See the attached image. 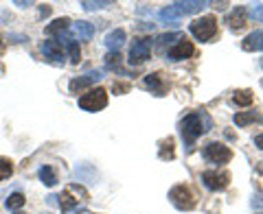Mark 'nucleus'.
Returning <instances> with one entry per match:
<instances>
[{
    "instance_id": "obj_1",
    "label": "nucleus",
    "mask_w": 263,
    "mask_h": 214,
    "mask_svg": "<svg viewBox=\"0 0 263 214\" xmlns=\"http://www.w3.org/2000/svg\"><path fill=\"white\" fill-rule=\"evenodd\" d=\"M211 127H213V122H211V116L206 112L186 114V116L180 120V136H182V142L186 146V151H191L195 140L200 138L202 134L211 131Z\"/></svg>"
},
{
    "instance_id": "obj_2",
    "label": "nucleus",
    "mask_w": 263,
    "mask_h": 214,
    "mask_svg": "<svg viewBox=\"0 0 263 214\" xmlns=\"http://www.w3.org/2000/svg\"><path fill=\"white\" fill-rule=\"evenodd\" d=\"M189 31H191V35L195 39H200V42H209V39L215 37L217 33V20L215 15H204L200 20H193L189 24Z\"/></svg>"
},
{
    "instance_id": "obj_3",
    "label": "nucleus",
    "mask_w": 263,
    "mask_h": 214,
    "mask_svg": "<svg viewBox=\"0 0 263 214\" xmlns=\"http://www.w3.org/2000/svg\"><path fill=\"white\" fill-rule=\"evenodd\" d=\"M79 107L84 112H101L108 107V92L103 88H95L79 96Z\"/></svg>"
},
{
    "instance_id": "obj_4",
    "label": "nucleus",
    "mask_w": 263,
    "mask_h": 214,
    "mask_svg": "<svg viewBox=\"0 0 263 214\" xmlns=\"http://www.w3.org/2000/svg\"><path fill=\"white\" fill-rule=\"evenodd\" d=\"M152 46H154V42L149 37H138V39H134L132 42V46H129V66H141V63H145L147 59H149V53H152Z\"/></svg>"
},
{
    "instance_id": "obj_5",
    "label": "nucleus",
    "mask_w": 263,
    "mask_h": 214,
    "mask_svg": "<svg viewBox=\"0 0 263 214\" xmlns=\"http://www.w3.org/2000/svg\"><path fill=\"white\" fill-rule=\"evenodd\" d=\"M202 155H204V160L211 162V164H228L233 160V151L221 142H209L202 149Z\"/></svg>"
},
{
    "instance_id": "obj_6",
    "label": "nucleus",
    "mask_w": 263,
    "mask_h": 214,
    "mask_svg": "<svg viewBox=\"0 0 263 214\" xmlns=\"http://www.w3.org/2000/svg\"><path fill=\"white\" fill-rule=\"evenodd\" d=\"M169 201L174 203V208H178V210H193L195 208V197H193V192L189 190L186 186H174L169 190Z\"/></svg>"
},
{
    "instance_id": "obj_7",
    "label": "nucleus",
    "mask_w": 263,
    "mask_h": 214,
    "mask_svg": "<svg viewBox=\"0 0 263 214\" xmlns=\"http://www.w3.org/2000/svg\"><path fill=\"white\" fill-rule=\"evenodd\" d=\"M230 182L228 173H217V170H204L202 173V184L209 188V190H224Z\"/></svg>"
},
{
    "instance_id": "obj_8",
    "label": "nucleus",
    "mask_w": 263,
    "mask_h": 214,
    "mask_svg": "<svg viewBox=\"0 0 263 214\" xmlns=\"http://www.w3.org/2000/svg\"><path fill=\"white\" fill-rule=\"evenodd\" d=\"M193 53H195L193 44L189 42L186 37H182V39H178V42L167 51V57H169V59H174V61H182V59H189Z\"/></svg>"
},
{
    "instance_id": "obj_9",
    "label": "nucleus",
    "mask_w": 263,
    "mask_h": 214,
    "mask_svg": "<svg viewBox=\"0 0 263 214\" xmlns=\"http://www.w3.org/2000/svg\"><path fill=\"white\" fill-rule=\"evenodd\" d=\"M42 53L48 61H53L55 66H64V51H62V44L55 42V39H46L42 42Z\"/></svg>"
},
{
    "instance_id": "obj_10",
    "label": "nucleus",
    "mask_w": 263,
    "mask_h": 214,
    "mask_svg": "<svg viewBox=\"0 0 263 214\" xmlns=\"http://www.w3.org/2000/svg\"><path fill=\"white\" fill-rule=\"evenodd\" d=\"M101 79H103L101 70H90V72H86L84 77H77V79L70 81V92H79V90L92 85V83H97V81H101Z\"/></svg>"
},
{
    "instance_id": "obj_11",
    "label": "nucleus",
    "mask_w": 263,
    "mask_h": 214,
    "mask_svg": "<svg viewBox=\"0 0 263 214\" xmlns=\"http://www.w3.org/2000/svg\"><path fill=\"white\" fill-rule=\"evenodd\" d=\"M206 5L209 3H204V0H186V3H174L171 7H174V11L178 15H191V13L202 11Z\"/></svg>"
},
{
    "instance_id": "obj_12",
    "label": "nucleus",
    "mask_w": 263,
    "mask_h": 214,
    "mask_svg": "<svg viewBox=\"0 0 263 214\" xmlns=\"http://www.w3.org/2000/svg\"><path fill=\"white\" fill-rule=\"evenodd\" d=\"M226 24L230 27V31H241L246 27V7H235V9L228 13Z\"/></svg>"
},
{
    "instance_id": "obj_13",
    "label": "nucleus",
    "mask_w": 263,
    "mask_h": 214,
    "mask_svg": "<svg viewBox=\"0 0 263 214\" xmlns=\"http://www.w3.org/2000/svg\"><path fill=\"white\" fill-rule=\"evenodd\" d=\"M241 48H243V51H248V53H252V51H263V29L250 33V35L241 42Z\"/></svg>"
},
{
    "instance_id": "obj_14",
    "label": "nucleus",
    "mask_w": 263,
    "mask_h": 214,
    "mask_svg": "<svg viewBox=\"0 0 263 214\" xmlns=\"http://www.w3.org/2000/svg\"><path fill=\"white\" fill-rule=\"evenodd\" d=\"M125 31L123 29H114L112 33H108V35H105V46L110 48L112 53H119V48L123 46V42H125Z\"/></svg>"
},
{
    "instance_id": "obj_15",
    "label": "nucleus",
    "mask_w": 263,
    "mask_h": 214,
    "mask_svg": "<svg viewBox=\"0 0 263 214\" xmlns=\"http://www.w3.org/2000/svg\"><path fill=\"white\" fill-rule=\"evenodd\" d=\"M184 35L182 33H167V35H160V37H156L154 39V44H156V51L158 53H164V48H169L174 46V42H178V39H182Z\"/></svg>"
},
{
    "instance_id": "obj_16",
    "label": "nucleus",
    "mask_w": 263,
    "mask_h": 214,
    "mask_svg": "<svg viewBox=\"0 0 263 214\" xmlns=\"http://www.w3.org/2000/svg\"><path fill=\"white\" fill-rule=\"evenodd\" d=\"M72 31H75V35L79 39H92V35H95V27L86 20H79V22L72 24Z\"/></svg>"
},
{
    "instance_id": "obj_17",
    "label": "nucleus",
    "mask_w": 263,
    "mask_h": 214,
    "mask_svg": "<svg viewBox=\"0 0 263 214\" xmlns=\"http://www.w3.org/2000/svg\"><path fill=\"white\" fill-rule=\"evenodd\" d=\"M145 88H149L154 94H162L164 92V83H162V79L158 75H147L145 77Z\"/></svg>"
},
{
    "instance_id": "obj_18",
    "label": "nucleus",
    "mask_w": 263,
    "mask_h": 214,
    "mask_svg": "<svg viewBox=\"0 0 263 214\" xmlns=\"http://www.w3.org/2000/svg\"><path fill=\"white\" fill-rule=\"evenodd\" d=\"M37 177H40V182H42L44 186H48V188L57 184V175H55V170L51 166H42V168H40Z\"/></svg>"
},
{
    "instance_id": "obj_19",
    "label": "nucleus",
    "mask_w": 263,
    "mask_h": 214,
    "mask_svg": "<svg viewBox=\"0 0 263 214\" xmlns=\"http://www.w3.org/2000/svg\"><path fill=\"white\" fill-rule=\"evenodd\" d=\"M259 116L254 112H241V114H235V125L237 127H246L250 125V122H257Z\"/></svg>"
},
{
    "instance_id": "obj_20",
    "label": "nucleus",
    "mask_w": 263,
    "mask_h": 214,
    "mask_svg": "<svg viewBox=\"0 0 263 214\" xmlns=\"http://www.w3.org/2000/svg\"><path fill=\"white\" fill-rule=\"evenodd\" d=\"M233 103L241 105V107H248L252 103V92H250V90H239V92L233 94Z\"/></svg>"
},
{
    "instance_id": "obj_21",
    "label": "nucleus",
    "mask_w": 263,
    "mask_h": 214,
    "mask_svg": "<svg viewBox=\"0 0 263 214\" xmlns=\"http://www.w3.org/2000/svg\"><path fill=\"white\" fill-rule=\"evenodd\" d=\"M68 24H70L68 18H60V20H55L53 24H48L46 33H48V35H53V33H64L66 29H68Z\"/></svg>"
},
{
    "instance_id": "obj_22",
    "label": "nucleus",
    "mask_w": 263,
    "mask_h": 214,
    "mask_svg": "<svg viewBox=\"0 0 263 214\" xmlns=\"http://www.w3.org/2000/svg\"><path fill=\"white\" fill-rule=\"evenodd\" d=\"M81 7H84L86 11H99V9H105V7H112V3L110 0H99V3H95V0H84Z\"/></svg>"
},
{
    "instance_id": "obj_23",
    "label": "nucleus",
    "mask_w": 263,
    "mask_h": 214,
    "mask_svg": "<svg viewBox=\"0 0 263 214\" xmlns=\"http://www.w3.org/2000/svg\"><path fill=\"white\" fill-rule=\"evenodd\" d=\"M57 199H60V205H62L64 212H68V210H72V208H77L79 205V199H72L68 192H64L62 197H57Z\"/></svg>"
},
{
    "instance_id": "obj_24",
    "label": "nucleus",
    "mask_w": 263,
    "mask_h": 214,
    "mask_svg": "<svg viewBox=\"0 0 263 214\" xmlns=\"http://www.w3.org/2000/svg\"><path fill=\"white\" fill-rule=\"evenodd\" d=\"M246 13H248L254 22H263V3L248 5V9H246Z\"/></svg>"
},
{
    "instance_id": "obj_25",
    "label": "nucleus",
    "mask_w": 263,
    "mask_h": 214,
    "mask_svg": "<svg viewBox=\"0 0 263 214\" xmlns=\"http://www.w3.org/2000/svg\"><path fill=\"white\" fill-rule=\"evenodd\" d=\"M5 205L9 210H20L22 205H24V197L20 195V192H13V195H9V199L5 201Z\"/></svg>"
},
{
    "instance_id": "obj_26",
    "label": "nucleus",
    "mask_w": 263,
    "mask_h": 214,
    "mask_svg": "<svg viewBox=\"0 0 263 214\" xmlns=\"http://www.w3.org/2000/svg\"><path fill=\"white\" fill-rule=\"evenodd\" d=\"M11 175H13V164H11V160L0 158V182H3V179H9Z\"/></svg>"
},
{
    "instance_id": "obj_27",
    "label": "nucleus",
    "mask_w": 263,
    "mask_h": 214,
    "mask_svg": "<svg viewBox=\"0 0 263 214\" xmlns=\"http://www.w3.org/2000/svg\"><path fill=\"white\" fill-rule=\"evenodd\" d=\"M68 53H70V61H72V63H79L81 51H79V44H77V42H68Z\"/></svg>"
},
{
    "instance_id": "obj_28",
    "label": "nucleus",
    "mask_w": 263,
    "mask_h": 214,
    "mask_svg": "<svg viewBox=\"0 0 263 214\" xmlns=\"http://www.w3.org/2000/svg\"><path fill=\"white\" fill-rule=\"evenodd\" d=\"M162 146H167V149L160 151V158L162 160H171V158H174V140L167 138V142H162Z\"/></svg>"
},
{
    "instance_id": "obj_29",
    "label": "nucleus",
    "mask_w": 263,
    "mask_h": 214,
    "mask_svg": "<svg viewBox=\"0 0 263 214\" xmlns=\"http://www.w3.org/2000/svg\"><path fill=\"white\" fill-rule=\"evenodd\" d=\"M254 146H259V149L263 151V134H261V136H257V138H254Z\"/></svg>"
},
{
    "instance_id": "obj_30",
    "label": "nucleus",
    "mask_w": 263,
    "mask_h": 214,
    "mask_svg": "<svg viewBox=\"0 0 263 214\" xmlns=\"http://www.w3.org/2000/svg\"><path fill=\"white\" fill-rule=\"evenodd\" d=\"M5 53V42H3V37H0V55Z\"/></svg>"
},
{
    "instance_id": "obj_31",
    "label": "nucleus",
    "mask_w": 263,
    "mask_h": 214,
    "mask_svg": "<svg viewBox=\"0 0 263 214\" xmlns=\"http://www.w3.org/2000/svg\"><path fill=\"white\" fill-rule=\"evenodd\" d=\"M259 63H261V68H263V59H261V61H259Z\"/></svg>"
},
{
    "instance_id": "obj_32",
    "label": "nucleus",
    "mask_w": 263,
    "mask_h": 214,
    "mask_svg": "<svg viewBox=\"0 0 263 214\" xmlns=\"http://www.w3.org/2000/svg\"><path fill=\"white\" fill-rule=\"evenodd\" d=\"M46 214H51V212H46Z\"/></svg>"
}]
</instances>
